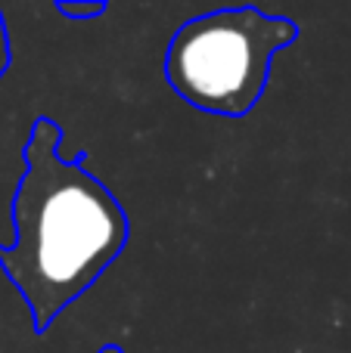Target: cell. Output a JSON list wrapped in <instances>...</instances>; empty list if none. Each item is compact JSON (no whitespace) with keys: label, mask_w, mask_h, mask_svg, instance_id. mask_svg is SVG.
<instances>
[{"label":"cell","mask_w":351,"mask_h":353,"mask_svg":"<svg viewBox=\"0 0 351 353\" xmlns=\"http://www.w3.org/2000/svg\"><path fill=\"white\" fill-rule=\"evenodd\" d=\"M59 143V124L37 118L12 195V239L0 248V267L28 304L35 332H47L112 267L131 236L112 189L87 171V152L62 159Z\"/></svg>","instance_id":"6da1fadb"},{"label":"cell","mask_w":351,"mask_h":353,"mask_svg":"<svg viewBox=\"0 0 351 353\" xmlns=\"http://www.w3.org/2000/svg\"><path fill=\"white\" fill-rule=\"evenodd\" d=\"M296 37L292 19L267 16L258 6L199 12L168 41L165 81L193 109L243 118L265 97L274 56Z\"/></svg>","instance_id":"7a4b0ae2"},{"label":"cell","mask_w":351,"mask_h":353,"mask_svg":"<svg viewBox=\"0 0 351 353\" xmlns=\"http://www.w3.org/2000/svg\"><path fill=\"white\" fill-rule=\"evenodd\" d=\"M56 10L62 12L66 19H78V22H91V19L103 16L109 6L103 3V0H91V3H72V0H59L56 3Z\"/></svg>","instance_id":"3957f363"},{"label":"cell","mask_w":351,"mask_h":353,"mask_svg":"<svg viewBox=\"0 0 351 353\" xmlns=\"http://www.w3.org/2000/svg\"><path fill=\"white\" fill-rule=\"evenodd\" d=\"M6 65H10V37H6V25H3V16H0V78H3Z\"/></svg>","instance_id":"277c9868"},{"label":"cell","mask_w":351,"mask_h":353,"mask_svg":"<svg viewBox=\"0 0 351 353\" xmlns=\"http://www.w3.org/2000/svg\"><path fill=\"white\" fill-rule=\"evenodd\" d=\"M99 353H124L122 347H118V344H106V347L103 350H99Z\"/></svg>","instance_id":"5b68a950"}]
</instances>
